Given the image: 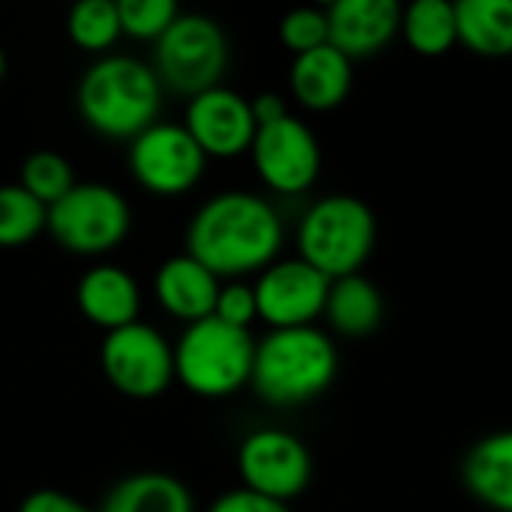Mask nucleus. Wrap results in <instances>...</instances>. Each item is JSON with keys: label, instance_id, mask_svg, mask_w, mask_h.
Returning a JSON list of instances; mask_svg holds the SVG:
<instances>
[{"label": "nucleus", "instance_id": "nucleus-1", "mask_svg": "<svg viewBox=\"0 0 512 512\" xmlns=\"http://www.w3.org/2000/svg\"><path fill=\"white\" fill-rule=\"evenodd\" d=\"M282 219L270 201L228 189L198 207L186 228V255L216 279L267 270L282 249Z\"/></svg>", "mask_w": 512, "mask_h": 512}, {"label": "nucleus", "instance_id": "nucleus-2", "mask_svg": "<svg viewBox=\"0 0 512 512\" xmlns=\"http://www.w3.org/2000/svg\"><path fill=\"white\" fill-rule=\"evenodd\" d=\"M162 108V84L153 66L108 54L99 57L78 81V114L102 138H138Z\"/></svg>", "mask_w": 512, "mask_h": 512}, {"label": "nucleus", "instance_id": "nucleus-3", "mask_svg": "<svg viewBox=\"0 0 512 512\" xmlns=\"http://www.w3.org/2000/svg\"><path fill=\"white\" fill-rule=\"evenodd\" d=\"M339 354L318 327L270 330L255 342L252 390L273 408H297L318 399L336 378Z\"/></svg>", "mask_w": 512, "mask_h": 512}, {"label": "nucleus", "instance_id": "nucleus-4", "mask_svg": "<svg viewBox=\"0 0 512 512\" xmlns=\"http://www.w3.org/2000/svg\"><path fill=\"white\" fill-rule=\"evenodd\" d=\"M375 213L354 195H327L315 201L297 228L300 258L330 282L360 273L375 249Z\"/></svg>", "mask_w": 512, "mask_h": 512}, {"label": "nucleus", "instance_id": "nucleus-5", "mask_svg": "<svg viewBox=\"0 0 512 512\" xmlns=\"http://www.w3.org/2000/svg\"><path fill=\"white\" fill-rule=\"evenodd\" d=\"M255 339L219 318L189 324L174 348V378L201 399H225L252 381Z\"/></svg>", "mask_w": 512, "mask_h": 512}, {"label": "nucleus", "instance_id": "nucleus-6", "mask_svg": "<svg viewBox=\"0 0 512 512\" xmlns=\"http://www.w3.org/2000/svg\"><path fill=\"white\" fill-rule=\"evenodd\" d=\"M228 66V39L207 15H177L153 51V72L171 93L198 96L219 87Z\"/></svg>", "mask_w": 512, "mask_h": 512}, {"label": "nucleus", "instance_id": "nucleus-7", "mask_svg": "<svg viewBox=\"0 0 512 512\" xmlns=\"http://www.w3.org/2000/svg\"><path fill=\"white\" fill-rule=\"evenodd\" d=\"M132 216L126 198L105 183H75L48 207V231L57 246L75 255H102L129 234Z\"/></svg>", "mask_w": 512, "mask_h": 512}, {"label": "nucleus", "instance_id": "nucleus-8", "mask_svg": "<svg viewBox=\"0 0 512 512\" xmlns=\"http://www.w3.org/2000/svg\"><path fill=\"white\" fill-rule=\"evenodd\" d=\"M207 156L183 123H153L129 144V171L141 189L159 198H177L198 186Z\"/></svg>", "mask_w": 512, "mask_h": 512}, {"label": "nucleus", "instance_id": "nucleus-9", "mask_svg": "<svg viewBox=\"0 0 512 512\" xmlns=\"http://www.w3.org/2000/svg\"><path fill=\"white\" fill-rule=\"evenodd\" d=\"M99 360L108 384L129 399H153L174 381V348L141 321L105 333Z\"/></svg>", "mask_w": 512, "mask_h": 512}, {"label": "nucleus", "instance_id": "nucleus-10", "mask_svg": "<svg viewBox=\"0 0 512 512\" xmlns=\"http://www.w3.org/2000/svg\"><path fill=\"white\" fill-rule=\"evenodd\" d=\"M237 471L243 489L270 501L288 504L312 480L309 447L285 429H258L243 438L237 450Z\"/></svg>", "mask_w": 512, "mask_h": 512}, {"label": "nucleus", "instance_id": "nucleus-11", "mask_svg": "<svg viewBox=\"0 0 512 512\" xmlns=\"http://www.w3.org/2000/svg\"><path fill=\"white\" fill-rule=\"evenodd\" d=\"M249 153L264 186L279 195H300L321 174L318 138L303 120L291 114L270 126H258Z\"/></svg>", "mask_w": 512, "mask_h": 512}, {"label": "nucleus", "instance_id": "nucleus-12", "mask_svg": "<svg viewBox=\"0 0 512 512\" xmlns=\"http://www.w3.org/2000/svg\"><path fill=\"white\" fill-rule=\"evenodd\" d=\"M327 294L330 279L303 258L273 261L255 285L258 318L273 330L312 327V321L324 315Z\"/></svg>", "mask_w": 512, "mask_h": 512}, {"label": "nucleus", "instance_id": "nucleus-13", "mask_svg": "<svg viewBox=\"0 0 512 512\" xmlns=\"http://www.w3.org/2000/svg\"><path fill=\"white\" fill-rule=\"evenodd\" d=\"M186 132L204 150V156L234 159L249 153L258 123L252 117L249 99L228 87H213L189 99L186 105Z\"/></svg>", "mask_w": 512, "mask_h": 512}, {"label": "nucleus", "instance_id": "nucleus-14", "mask_svg": "<svg viewBox=\"0 0 512 512\" xmlns=\"http://www.w3.org/2000/svg\"><path fill=\"white\" fill-rule=\"evenodd\" d=\"M330 45L348 60L372 57L402 30V6L396 0H336L327 9Z\"/></svg>", "mask_w": 512, "mask_h": 512}, {"label": "nucleus", "instance_id": "nucleus-15", "mask_svg": "<svg viewBox=\"0 0 512 512\" xmlns=\"http://www.w3.org/2000/svg\"><path fill=\"white\" fill-rule=\"evenodd\" d=\"M219 288H222L219 279L186 252L162 261V267L156 270V279H153L159 306L171 318L186 321V324H198L213 315Z\"/></svg>", "mask_w": 512, "mask_h": 512}, {"label": "nucleus", "instance_id": "nucleus-16", "mask_svg": "<svg viewBox=\"0 0 512 512\" xmlns=\"http://www.w3.org/2000/svg\"><path fill=\"white\" fill-rule=\"evenodd\" d=\"M75 303L90 324L111 333L138 321L141 291H138V282L126 270L99 264V267H90L78 279Z\"/></svg>", "mask_w": 512, "mask_h": 512}, {"label": "nucleus", "instance_id": "nucleus-17", "mask_svg": "<svg viewBox=\"0 0 512 512\" xmlns=\"http://www.w3.org/2000/svg\"><path fill=\"white\" fill-rule=\"evenodd\" d=\"M351 81V60L333 45H321L315 51L294 57L288 72L294 99L309 111H330L342 105L351 93Z\"/></svg>", "mask_w": 512, "mask_h": 512}, {"label": "nucleus", "instance_id": "nucleus-18", "mask_svg": "<svg viewBox=\"0 0 512 512\" xmlns=\"http://www.w3.org/2000/svg\"><path fill=\"white\" fill-rule=\"evenodd\" d=\"M462 480L489 510L512 512V429L486 435L468 450Z\"/></svg>", "mask_w": 512, "mask_h": 512}, {"label": "nucleus", "instance_id": "nucleus-19", "mask_svg": "<svg viewBox=\"0 0 512 512\" xmlns=\"http://www.w3.org/2000/svg\"><path fill=\"white\" fill-rule=\"evenodd\" d=\"M99 512H195V498L183 480L162 471L123 477L102 501Z\"/></svg>", "mask_w": 512, "mask_h": 512}, {"label": "nucleus", "instance_id": "nucleus-20", "mask_svg": "<svg viewBox=\"0 0 512 512\" xmlns=\"http://www.w3.org/2000/svg\"><path fill=\"white\" fill-rule=\"evenodd\" d=\"M324 315L336 333L348 339H363L378 330L384 318V300L375 282L354 273V276H342L330 282Z\"/></svg>", "mask_w": 512, "mask_h": 512}, {"label": "nucleus", "instance_id": "nucleus-21", "mask_svg": "<svg viewBox=\"0 0 512 512\" xmlns=\"http://www.w3.org/2000/svg\"><path fill=\"white\" fill-rule=\"evenodd\" d=\"M456 27L459 42L480 57L512 54V0H462Z\"/></svg>", "mask_w": 512, "mask_h": 512}, {"label": "nucleus", "instance_id": "nucleus-22", "mask_svg": "<svg viewBox=\"0 0 512 512\" xmlns=\"http://www.w3.org/2000/svg\"><path fill=\"white\" fill-rule=\"evenodd\" d=\"M411 51L423 57H441L459 42L456 3L447 0H414L402 9V30Z\"/></svg>", "mask_w": 512, "mask_h": 512}, {"label": "nucleus", "instance_id": "nucleus-23", "mask_svg": "<svg viewBox=\"0 0 512 512\" xmlns=\"http://www.w3.org/2000/svg\"><path fill=\"white\" fill-rule=\"evenodd\" d=\"M48 225V207L18 183L0 186V249L33 243Z\"/></svg>", "mask_w": 512, "mask_h": 512}, {"label": "nucleus", "instance_id": "nucleus-24", "mask_svg": "<svg viewBox=\"0 0 512 512\" xmlns=\"http://www.w3.org/2000/svg\"><path fill=\"white\" fill-rule=\"evenodd\" d=\"M69 39L90 54L108 51L120 39V15L114 0H81L69 9L66 18Z\"/></svg>", "mask_w": 512, "mask_h": 512}, {"label": "nucleus", "instance_id": "nucleus-25", "mask_svg": "<svg viewBox=\"0 0 512 512\" xmlns=\"http://www.w3.org/2000/svg\"><path fill=\"white\" fill-rule=\"evenodd\" d=\"M75 183L78 180H75L72 162L63 159L60 153H51V150L30 153L21 162V171H18V186L27 189L45 207L57 204Z\"/></svg>", "mask_w": 512, "mask_h": 512}, {"label": "nucleus", "instance_id": "nucleus-26", "mask_svg": "<svg viewBox=\"0 0 512 512\" xmlns=\"http://www.w3.org/2000/svg\"><path fill=\"white\" fill-rule=\"evenodd\" d=\"M117 15H120V30L126 36L159 42L165 30L177 21L180 9L174 0H120Z\"/></svg>", "mask_w": 512, "mask_h": 512}, {"label": "nucleus", "instance_id": "nucleus-27", "mask_svg": "<svg viewBox=\"0 0 512 512\" xmlns=\"http://www.w3.org/2000/svg\"><path fill=\"white\" fill-rule=\"evenodd\" d=\"M279 39L282 45L300 57L306 51H315L321 45H330V24H327V9H291L282 24H279Z\"/></svg>", "mask_w": 512, "mask_h": 512}, {"label": "nucleus", "instance_id": "nucleus-28", "mask_svg": "<svg viewBox=\"0 0 512 512\" xmlns=\"http://www.w3.org/2000/svg\"><path fill=\"white\" fill-rule=\"evenodd\" d=\"M213 318H219V321H225V324H231V327L249 330V324L258 318L255 288H252V285H243V282L222 285V288H219V297H216Z\"/></svg>", "mask_w": 512, "mask_h": 512}, {"label": "nucleus", "instance_id": "nucleus-29", "mask_svg": "<svg viewBox=\"0 0 512 512\" xmlns=\"http://www.w3.org/2000/svg\"><path fill=\"white\" fill-rule=\"evenodd\" d=\"M207 512H291V510H288V504L270 501V498L255 495V492H249V489H234V492H225L222 498H216Z\"/></svg>", "mask_w": 512, "mask_h": 512}, {"label": "nucleus", "instance_id": "nucleus-30", "mask_svg": "<svg viewBox=\"0 0 512 512\" xmlns=\"http://www.w3.org/2000/svg\"><path fill=\"white\" fill-rule=\"evenodd\" d=\"M18 512H93L87 504H81L78 498L72 495H63V492H54V489H39V492H30Z\"/></svg>", "mask_w": 512, "mask_h": 512}, {"label": "nucleus", "instance_id": "nucleus-31", "mask_svg": "<svg viewBox=\"0 0 512 512\" xmlns=\"http://www.w3.org/2000/svg\"><path fill=\"white\" fill-rule=\"evenodd\" d=\"M249 105H252V117L258 126H270V123L288 117V105L279 93H258Z\"/></svg>", "mask_w": 512, "mask_h": 512}, {"label": "nucleus", "instance_id": "nucleus-32", "mask_svg": "<svg viewBox=\"0 0 512 512\" xmlns=\"http://www.w3.org/2000/svg\"><path fill=\"white\" fill-rule=\"evenodd\" d=\"M3 75H6V54H3V48H0V81H3Z\"/></svg>", "mask_w": 512, "mask_h": 512}]
</instances>
